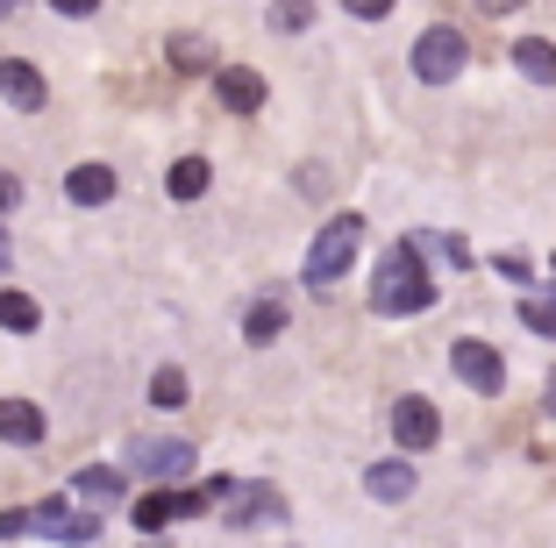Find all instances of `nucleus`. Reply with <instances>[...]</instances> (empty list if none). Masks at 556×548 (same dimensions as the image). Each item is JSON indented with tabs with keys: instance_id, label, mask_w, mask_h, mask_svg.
Returning <instances> with one entry per match:
<instances>
[{
	"instance_id": "f257e3e1",
	"label": "nucleus",
	"mask_w": 556,
	"mask_h": 548,
	"mask_svg": "<svg viewBox=\"0 0 556 548\" xmlns=\"http://www.w3.org/2000/svg\"><path fill=\"white\" fill-rule=\"evenodd\" d=\"M428 300H435V285H428L421 257H414V242H393V250H386V264H378L371 307L378 314H421Z\"/></svg>"
},
{
	"instance_id": "f03ea898",
	"label": "nucleus",
	"mask_w": 556,
	"mask_h": 548,
	"mask_svg": "<svg viewBox=\"0 0 556 548\" xmlns=\"http://www.w3.org/2000/svg\"><path fill=\"white\" fill-rule=\"evenodd\" d=\"M357 242H364V221H357V214H336V221L314 235V250H307V285L336 292V278H343L350 257H357Z\"/></svg>"
},
{
	"instance_id": "7ed1b4c3",
	"label": "nucleus",
	"mask_w": 556,
	"mask_h": 548,
	"mask_svg": "<svg viewBox=\"0 0 556 548\" xmlns=\"http://www.w3.org/2000/svg\"><path fill=\"white\" fill-rule=\"evenodd\" d=\"M464 58H471V50H464V29H450V22L414 36V79L421 86H450L464 72Z\"/></svg>"
},
{
	"instance_id": "20e7f679",
	"label": "nucleus",
	"mask_w": 556,
	"mask_h": 548,
	"mask_svg": "<svg viewBox=\"0 0 556 548\" xmlns=\"http://www.w3.org/2000/svg\"><path fill=\"white\" fill-rule=\"evenodd\" d=\"M207 506H229V527H257V520L286 513V499H278L271 484H229V477L207 484Z\"/></svg>"
},
{
	"instance_id": "39448f33",
	"label": "nucleus",
	"mask_w": 556,
	"mask_h": 548,
	"mask_svg": "<svg viewBox=\"0 0 556 548\" xmlns=\"http://www.w3.org/2000/svg\"><path fill=\"white\" fill-rule=\"evenodd\" d=\"M450 371H457L471 392H507V356L492 349V342H478V335L450 342Z\"/></svg>"
},
{
	"instance_id": "423d86ee",
	"label": "nucleus",
	"mask_w": 556,
	"mask_h": 548,
	"mask_svg": "<svg viewBox=\"0 0 556 548\" xmlns=\"http://www.w3.org/2000/svg\"><path fill=\"white\" fill-rule=\"evenodd\" d=\"M393 442H400V449H435V442H442V413H435V399H421V392L393 399Z\"/></svg>"
},
{
	"instance_id": "0eeeda50",
	"label": "nucleus",
	"mask_w": 556,
	"mask_h": 548,
	"mask_svg": "<svg viewBox=\"0 0 556 548\" xmlns=\"http://www.w3.org/2000/svg\"><path fill=\"white\" fill-rule=\"evenodd\" d=\"M214 100H222L229 114H257L264 107V79L250 65H222L214 72Z\"/></svg>"
},
{
	"instance_id": "6e6552de",
	"label": "nucleus",
	"mask_w": 556,
	"mask_h": 548,
	"mask_svg": "<svg viewBox=\"0 0 556 548\" xmlns=\"http://www.w3.org/2000/svg\"><path fill=\"white\" fill-rule=\"evenodd\" d=\"M0 93L15 100L22 114H43L50 86H43V72H36V65H22V58H0Z\"/></svg>"
},
{
	"instance_id": "1a4fd4ad",
	"label": "nucleus",
	"mask_w": 556,
	"mask_h": 548,
	"mask_svg": "<svg viewBox=\"0 0 556 548\" xmlns=\"http://www.w3.org/2000/svg\"><path fill=\"white\" fill-rule=\"evenodd\" d=\"M0 442L36 449V442H43V406L36 399H0Z\"/></svg>"
},
{
	"instance_id": "9d476101",
	"label": "nucleus",
	"mask_w": 556,
	"mask_h": 548,
	"mask_svg": "<svg viewBox=\"0 0 556 548\" xmlns=\"http://www.w3.org/2000/svg\"><path fill=\"white\" fill-rule=\"evenodd\" d=\"M29 527H36V534H58V541H93V520H86V513H72L65 499L29 506Z\"/></svg>"
},
{
	"instance_id": "9b49d317",
	"label": "nucleus",
	"mask_w": 556,
	"mask_h": 548,
	"mask_svg": "<svg viewBox=\"0 0 556 548\" xmlns=\"http://www.w3.org/2000/svg\"><path fill=\"white\" fill-rule=\"evenodd\" d=\"M65 193H72V207H108V200H115V171H108V164H72Z\"/></svg>"
},
{
	"instance_id": "f8f14e48",
	"label": "nucleus",
	"mask_w": 556,
	"mask_h": 548,
	"mask_svg": "<svg viewBox=\"0 0 556 548\" xmlns=\"http://www.w3.org/2000/svg\"><path fill=\"white\" fill-rule=\"evenodd\" d=\"M136 463H143L150 477H186V470H193V449H186V442H143Z\"/></svg>"
},
{
	"instance_id": "ddd939ff",
	"label": "nucleus",
	"mask_w": 556,
	"mask_h": 548,
	"mask_svg": "<svg viewBox=\"0 0 556 548\" xmlns=\"http://www.w3.org/2000/svg\"><path fill=\"white\" fill-rule=\"evenodd\" d=\"M0 328H8V335H36V328H43V307H36L29 292L0 285Z\"/></svg>"
},
{
	"instance_id": "4468645a",
	"label": "nucleus",
	"mask_w": 556,
	"mask_h": 548,
	"mask_svg": "<svg viewBox=\"0 0 556 548\" xmlns=\"http://www.w3.org/2000/svg\"><path fill=\"white\" fill-rule=\"evenodd\" d=\"M364 492H371V499H407L414 492V463H400V456L393 463H371L364 470Z\"/></svg>"
},
{
	"instance_id": "2eb2a0df",
	"label": "nucleus",
	"mask_w": 556,
	"mask_h": 548,
	"mask_svg": "<svg viewBox=\"0 0 556 548\" xmlns=\"http://www.w3.org/2000/svg\"><path fill=\"white\" fill-rule=\"evenodd\" d=\"M514 65H521V79H535V86H556V43L528 36V43H514Z\"/></svg>"
},
{
	"instance_id": "dca6fc26",
	"label": "nucleus",
	"mask_w": 556,
	"mask_h": 548,
	"mask_svg": "<svg viewBox=\"0 0 556 548\" xmlns=\"http://www.w3.org/2000/svg\"><path fill=\"white\" fill-rule=\"evenodd\" d=\"M207 178H214L207 157H179L172 171H164V186H172V200H200V193H207Z\"/></svg>"
},
{
	"instance_id": "f3484780",
	"label": "nucleus",
	"mask_w": 556,
	"mask_h": 548,
	"mask_svg": "<svg viewBox=\"0 0 556 548\" xmlns=\"http://www.w3.org/2000/svg\"><path fill=\"white\" fill-rule=\"evenodd\" d=\"M286 335V300H257L243 314V342H278Z\"/></svg>"
},
{
	"instance_id": "a211bd4d",
	"label": "nucleus",
	"mask_w": 556,
	"mask_h": 548,
	"mask_svg": "<svg viewBox=\"0 0 556 548\" xmlns=\"http://www.w3.org/2000/svg\"><path fill=\"white\" fill-rule=\"evenodd\" d=\"M122 492H129V477H122V470H108V463L79 470V499H122Z\"/></svg>"
},
{
	"instance_id": "6ab92c4d",
	"label": "nucleus",
	"mask_w": 556,
	"mask_h": 548,
	"mask_svg": "<svg viewBox=\"0 0 556 548\" xmlns=\"http://www.w3.org/2000/svg\"><path fill=\"white\" fill-rule=\"evenodd\" d=\"M150 406H164V413H179V406H186V371H172V364H164V371L150 378Z\"/></svg>"
},
{
	"instance_id": "aec40b11",
	"label": "nucleus",
	"mask_w": 556,
	"mask_h": 548,
	"mask_svg": "<svg viewBox=\"0 0 556 548\" xmlns=\"http://www.w3.org/2000/svg\"><path fill=\"white\" fill-rule=\"evenodd\" d=\"M307 22H314V0H271V29L293 36V29H307Z\"/></svg>"
},
{
	"instance_id": "412c9836",
	"label": "nucleus",
	"mask_w": 556,
	"mask_h": 548,
	"mask_svg": "<svg viewBox=\"0 0 556 548\" xmlns=\"http://www.w3.org/2000/svg\"><path fill=\"white\" fill-rule=\"evenodd\" d=\"M521 328H535V335H556V307H549V300H521Z\"/></svg>"
},
{
	"instance_id": "4be33fe9",
	"label": "nucleus",
	"mask_w": 556,
	"mask_h": 548,
	"mask_svg": "<svg viewBox=\"0 0 556 548\" xmlns=\"http://www.w3.org/2000/svg\"><path fill=\"white\" fill-rule=\"evenodd\" d=\"M172 65H179V72H200V65H207V50H200L193 36H172Z\"/></svg>"
},
{
	"instance_id": "5701e85b",
	"label": "nucleus",
	"mask_w": 556,
	"mask_h": 548,
	"mask_svg": "<svg viewBox=\"0 0 556 548\" xmlns=\"http://www.w3.org/2000/svg\"><path fill=\"white\" fill-rule=\"evenodd\" d=\"M343 8H350V15H357V22H386V15H393V8H400V0H343Z\"/></svg>"
},
{
	"instance_id": "b1692460",
	"label": "nucleus",
	"mask_w": 556,
	"mask_h": 548,
	"mask_svg": "<svg viewBox=\"0 0 556 548\" xmlns=\"http://www.w3.org/2000/svg\"><path fill=\"white\" fill-rule=\"evenodd\" d=\"M50 8H58V15H93L100 0H50Z\"/></svg>"
},
{
	"instance_id": "393cba45",
	"label": "nucleus",
	"mask_w": 556,
	"mask_h": 548,
	"mask_svg": "<svg viewBox=\"0 0 556 548\" xmlns=\"http://www.w3.org/2000/svg\"><path fill=\"white\" fill-rule=\"evenodd\" d=\"M15 200H22V186H15V178H8V171H0V214L15 207Z\"/></svg>"
},
{
	"instance_id": "a878e982",
	"label": "nucleus",
	"mask_w": 556,
	"mask_h": 548,
	"mask_svg": "<svg viewBox=\"0 0 556 548\" xmlns=\"http://www.w3.org/2000/svg\"><path fill=\"white\" fill-rule=\"evenodd\" d=\"M478 8H485V15H514V8H521V0H478Z\"/></svg>"
},
{
	"instance_id": "bb28decb",
	"label": "nucleus",
	"mask_w": 556,
	"mask_h": 548,
	"mask_svg": "<svg viewBox=\"0 0 556 548\" xmlns=\"http://www.w3.org/2000/svg\"><path fill=\"white\" fill-rule=\"evenodd\" d=\"M542 406H549V413H556V378H549V399H542Z\"/></svg>"
},
{
	"instance_id": "cd10ccee",
	"label": "nucleus",
	"mask_w": 556,
	"mask_h": 548,
	"mask_svg": "<svg viewBox=\"0 0 556 548\" xmlns=\"http://www.w3.org/2000/svg\"><path fill=\"white\" fill-rule=\"evenodd\" d=\"M0 271H8V235H0Z\"/></svg>"
},
{
	"instance_id": "c85d7f7f",
	"label": "nucleus",
	"mask_w": 556,
	"mask_h": 548,
	"mask_svg": "<svg viewBox=\"0 0 556 548\" xmlns=\"http://www.w3.org/2000/svg\"><path fill=\"white\" fill-rule=\"evenodd\" d=\"M549 264H556V257H549Z\"/></svg>"
}]
</instances>
